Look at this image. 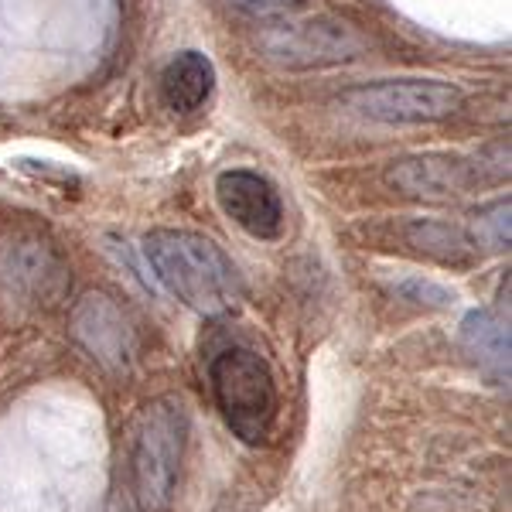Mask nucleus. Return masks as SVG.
Masks as SVG:
<instances>
[{"mask_svg": "<svg viewBox=\"0 0 512 512\" xmlns=\"http://www.w3.org/2000/svg\"><path fill=\"white\" fill-rule=\"evenodd\" d=\"M209 390L216 410L250 448L267 444L277 431L280 390L270 362L250 345H229L209 359Z\"/></svg>", "mask_w": 512, "mask_h": 512, "instance_id": "3", "label": "nucleus"}, {"mask_svg": "<svg viewBox=\"0 0 512 512\" xmlns=\"http://www.w3.org/2000/svg\"><path fill=\"white\" fill-rule=\"evenodd\" d=\"M509 178V147H492L482 158H461V154H417V158L393 161L386 168V181L396 192L410 198H454L472 192L482 181Z\"/></svg>", "mask_w": 512, "mask_h": 512, "instance_id": "7", "label": "nucleus"}, {"mask_svg": "<svg viewBox=\"0 0 512 512\" xmlns=\"http://www.w3.org/2000/svg\"><path fill=\"white\" fill-rule=\"evenodd\" d=\"M216 89V65L202 52H178L161 72V96L168 110L195 113L205 106V99Z\"/></svg>", "mask_w": 512, "mask_h": 512, "instance_id": "12", "label": "nucleus"}, {"mask_svg": "<svg viewBox=\"0 0 512 512\" xmlns=\"http://www.w3.org/2000/svg\"><path fill=\"white\" fill-rule=\"evenodd\" d=\"M0 291L21 308L52 311L69 291V267L41 233L18 229L0 239Z\"/></svg>", "mask_w": 512, "mask_h": 512, "instance_id": "6", "label": "nucleus"}, {"mask_svg": "<svg viewBox=\"0 0 512 512\" xmlns=\"http://www.w3.org/2000/svg\"><path fill=\"white\" fill-rule=\"evenodd\" d=\"M390 236L393 243H400V250L427 256V260H437L444 267H472L482 256L465 229L441 219H403L390 226Z\"/></svg>", "mask_w": 512, "mask_h": 512, "instance_id": "11", "label": "nucleus"}, {"mask_svg": "<svg viewBox=\"0 0 512 512\" xmlns=\"http://www.w3.org/2000/svg\"><path fill=\"white\" fill-rule=\"evenodd\" d=\"M338 103L376 123H437L454 117L465 96L441 79H379L345 89Z\"/></svg>", "mask_w": 512, "mask_h": 512, "instance_id": "5", "label": "nucleus"}, {"mask_svg": "<svg viewBox=\"0 0 512 512\" xmlns=\"http://www.w3.org/2000/svg\"><path fill=\"white\" fill-rule=\"evenodd\" d=\"M69 332L79 349L96 359L99 366L123 373L137 359V332L123 308L103 291H89L76 301L69 315Z\"/></svg>", "mask_w": 512, "mask_h": 512, "instance_id": "8", "label": "nucleus"}, {"mask_svg": "<svg viewBox=\"0 0 512 512\" xmlns=\"http://www.w3.org/2000/svg\"><path fill=\"white\" fill-rule=\"evenodd\" d=\"M468 236H472L475 246H485L492 253L509 250V198H499V202L485 205L482 212H475Z\"/></svg>", "mask_w": 512, "mask_h": 512, "instance_id": "13", "label": "nucleus"}, {"mask_svg": "<svg viewBox=\"0 0 512 512\" xmlns=\"http://www.w3.org/2000/svg\"><path fill=\"white\" fill-rule=\"evenodd\" d=\"M219 209L253 239H280L284 236V202L274 181L256 175L250 168H229L216 178Z\"/></svg>", "mask_w": 512, "mask_h": 512, "instance_id": "9", "label": "nucleus"}, {"mask_svg": "<svg viewBox=\"0 0 512 512\" xmlns=\"http://www.w3.org/2000/svg\"><path fill=\"white\" fill-rule=\"evenodd\" d=\"M461 352L489 383H509V315L502 308H475L461 321Z\"/></svg>", "mask_w": 512, "mask_h": 512, "instance_id": "10", "label": "nucleus"}, {"mask_svg": "<svg viewBox=\"0 0 512 512\" xmlns=\"http://www.w3.org/2000/svg\"><path fill=\"white\" fill-rule=\"evenodd\" d=\"M188 444V410L178 396H154L130 427V492L140 512H168Z\"/></svg>", "mask_w": 512, "mask_h": 512, "instance_id": "2", "label": "nucleus"}, {"mask_svg": "<svg viewBox=\"0 0 512 512\" xmlns=\"http://www.w3.org/2000/svg\"><path fill=\"white\" fill-rule=\"evenodd\" d=\"M256 48L280 69H328L359 59L369 41L338 14H277L256 31Z\"/></svg>", "mask_w": 512, "mask_h": 512, "instance_id": "4", "label": "nucleus"}, {"mask_svg": "<svg viewBox=\"0 0 512 512\" xmlns=\"http://www.w3.org/2000/svg\"><path fill=\"white\" fill-rule=\"evenodd\" d=\"M396 294L410 304H424V308H448V304H454V291L434 284V280H424V277L400 280V284H396Z\"/></svg>", "mask_w": 512, "mask_h": 512, "instance_id": "14", "label": "nucleus"}, {"mask_svg": "<svg viewBox=\"0 0 512 512\" xmlns=\"http://www.w3.org/2000/svg\"><path fill=\"white\" fill-rule=\"evenodd\" d=\"M144 256L164 291L198 315H229L246 301L243 274L216 239L192 229H154L144 236Z\"/></svg>", "mask_w": 512, "mask_h": 512, "instance_id": "1", "label": "nucleus"}, {"mask_svg": "<svg viewBox=\"0 0 512 512\" xmlns=\"http://www.w3.org/2000/svg\"><path fill=\"white\" fill-rule=\"evenodd\" d=\"M233 11L250 14V18H277V14H287L297 0H226Z\"/></svg>", "mask_w": 512, "mask_h": 512, "instance_id": "15", "label": "nucleus"}]
</instances>
